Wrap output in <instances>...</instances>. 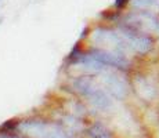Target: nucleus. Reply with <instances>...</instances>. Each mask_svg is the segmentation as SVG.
<instances>
[{"label": "nucleus", "instance_id": "obj_1", "mask_svg": "<svg viewBox=\"0 0 159 138\" xmlns=\"http://www.w3.org/2000/svg\"><path fill=\"white\" fill-rule=\"evenodd\" d=\"M17 131L29 138H73V136L62 124L40 119L18 122Z\"/></svg>", "mask_w": 159, "mask_h": 138}, {"label": "nucleus", "instance_id": "obj_2", "mask_svg": "<svg viewBox=\"0 0 159 138\" xmlns=\"http://www.w3.org/2000/svg\"><path fill=\"white\" fill-rule=\"evenodd\" d=\"M72 87L78 94L86 98L96 109L107 112L114 108V101L111 100V96L102 88H100L89 76L76 78L72 82Z\"/></svg>", "mask_w": 159, "mask_h": 138}, {"label": "nucleus", "instance_id": "obj_3", "mask_svg": "<svg viewBox=\"0 0 159 138\" xmlns=\"http://www.w3.org/2000/svg\"><path fill=\"white\" fill-rule=\"evenodd\" d=\"M91 42L97 46L105 48V51H111L125 55L130 53V48L118 29H108V28H97L90 36Z\"/></svg>", "mask_w": 159, "mask_h": 138}, {"label": "nucleus", "instance_id": "obj_4", "mask_svg": "<svg viewBox=\"0 0 159 138\" xmlns=\"http://www.w3.org/2000/svg\"><path fill=\"white\" fill-rule=\"evenodd\" d=\"M118 30L122 35V38L125 39V42L127 43L130 51L139 54H147L152 48V39L147 36L145 33L136 30L134 28L126 25V24L119 26Z\"/></svg>", "mask_w": 159, "mask_h": 138}, {"label": "nucleus", "instance_id": "obj_5", "mask_svg": "<svg viewBox=\"0 0 159 138\" xmlns=\"http://www.w3.org/2000/svg\"><path fill=\"white\" fill-rule=\"evenodd\" d=\"M98 76L101 83L104 84V87L108 90L109 96H114L118 100H123L126 97L127 90H129V84H127V80L122 75L112 72V70L107 68Z\"/></svg>", "mask_w": 159, "mask_h": 138}, {"label": "nucleus", "instance_id": "obj_6", "mask_svg": "<svg viewBox=\"0 0 159 138\" xmlns=\"http://www.w3.org/2000/svg\"><path fill=\"white\" fill-rule=\"evenodd\" d=\"M126 25L140 32H154L159 36V18L149 11H139L126 17Z\"/></svg>", "mask_w": 159, "mask_h": 138}, {"label": "nucleus", "instance_id": "obj_7", "mask_svg": "<svg viewBox=\"0 0 159 138\" xmlns=\"http://www.w3.org/2000/svg\"><path fill=\"white\" fill-rule=\"evenodd\" d=\"M87 57H90L93 61L101 64L105 68H114L119 70H126L129 68L130 62L125 58V55L111 53V51H105V50H91L89 51Z\"/></svg>", "mask_w": 159, "mask_h": 138}, {"label": "nucleus", "instance_id": "obj_8", "mask_svg": "<svg viewBox=\"0 0 159 138\" xmlns=\"http://www.w3.org/2000/svg\"><path fill=\"white\" fill-rule=\"evenodd\" d=\"M136 90H137V94L141 98H144L145 101H151L152 98L157 96V88H154V86L147 79L140 78V76L136 79Z\"/></svg>", "mask_w": 159, "mask_h": 138}, {"label": "nucleus", "instance_id": "obj_9", "mask_svg": "<svg viewBox=\"0 0 159 138\" xmlns=\"http://www.w3.org/2000/svg\"><path fill=\"white\" fill-rule=\"evenodd\" d=\"M86 134L89 138H114L112 131L101 122H96L91 124L86 130Z\"/></svg>", "mask_w": 159, "mask_h": 138}, {"label": "nucleus", "instance_id": "obj_10", "mask_svg": "<svg viewBox=\"0 0 159 138\" xmlns=\"http://www.w3.org/2000/svg\"><path fill=\"white\" fill-rule=\"evenodd\" d=\"M127 3V0H116L115 2V7H118V8H122L125 4Z\"/></svg>", "mask_w": 159, "mask_h": 138}, {"label": "nucleus", "instance_id": "obj_11", "mask_svg": "<svg viewBox=\"0 0 159 138\" xmlns=\"http://www.w3.org/2000/svg\"><path fill=\"white\" fill-rule=\"evenodd\" d=\"M152 2H154V3H155V4H157V7L159 8V0H152Z\"/></svg>", "mask_w": 159, "mask_h": 138}]
</instances>
